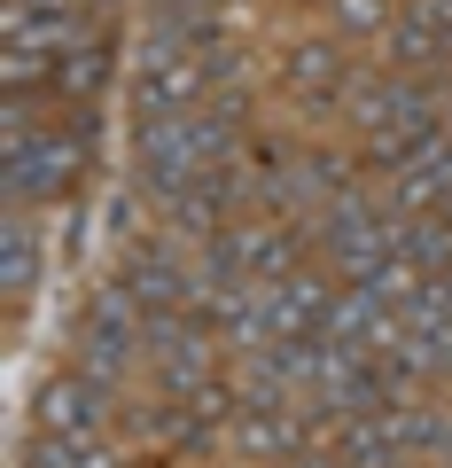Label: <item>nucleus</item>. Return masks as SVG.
Wrapping results in <instances>:
<instances>
[{"label":"nucleus","instance_id":"f8f14e48","mask_svg":"<svg viewBox=\"0 0 452 468\" xmlns=\"http://www.w3.org/2000/svg\"><path fill=\"white\" fill-rule=\"evenodd\" d=\"M242 452H258V461H266V452H297V421H281V414H266V406H258L250 421H242Z\"/></svg>","mask_w":452,"mask_h":468},{"label":"nucleus","instance_id":"7ed1b4c3","mask_svg":"<svg viewBox=\"0 0 452 468\" xmlns=\"http://www.w3.org/2000/svg\"><path fill=\"white\" fill-rule=\"evenodd\" d=\"M125 289L141 297V313H187V266L164 242H133L125 258Z\"/></svg>","mask_w":452,"mask_h":468},{"label":"nucleus","instance_id":"a211bd4d","mask_svg":"<svg viewBox=\"0 0 452 468\" xmlns=\"http://www.w3.org/2000/svg\"><path fill=\"white\" fill-rule=\"evenodd\" d=\"M297 468H328V461H297Z\"/></svg>","mask_w":452,"mask_h":468},{"label":"nucleus","instance_id":"0eeeda50","mask_svg":"<svg viewBox=\"0 0 452 468\" xmlns=\"http://www.w3.org/2000/svg\"><path fill=\"white\" fill-rule=\"evenodd\" d=\"M343 461L352 468H398V437L383 414H352L343 421Z\"/></svg>","mask_w":452,"mask_h":468},{"label":"nucleus","instance_id":"dca6fc26","mask_svg":"<svg viewBox=\"0 0 452 468\" xmlns=\"http://www.w3.org/2000/svg\"><path fill=\"white\" fill-rule=\"evenodd\" d=\"M47 70H55V48H8V86L47 79Z\"/></svg>","mask_w":452,"mask_h":468},{"label":"nucleus","instance_id":"f3484780","mask_svg":"<svg viewBox=\"0 0 452 468\" xmlns=\"http://www.w3.org/2000/svg\"><path fill=\"white\" fill-rule=\"evenodd\" d=\"M335 24L343 32H374L383 24V0H335Z\"/></svg>","mask_w":452,"mask_h":468},{"label":"nucleus","instance_id":"ddd939ff","mask_svg":"<svg viewBox=\"0 0 452 468\" xmlns=\"http://www.w3.org/2000/svg\"><path fill=\"white\" fill-rule=\"evenodd\" d=\"M55 79H63V94H94V86L110 79V55H101L94 39H86V48H70L63 63H55Z\"/></svg>","mask_w":452,"mask_h":468},{"label":"nucleus","instance_id":"f257e3e1","mask_svg":"<svg viewBox=\"0 0 452 468\" xmlns=\"http://www.w3.org/2000/svg\"><path fill=\"white\" fill-rule=\"evenodd\" d=\"M94 156V133H32V141H8V203H32V196H63L70 172Z\"/></svg>","mask_w":452,"mask_h":468},{"label":"nucleus","instance_id":"6ab92c4d","mask_svg":"<svg viewBox=\"0 0 452 468\" xmlns=\"http://www.w3.org/2000/svg\"><path fill=\"white\" fill-rule=\"evenodd\" d=\"M94 8H110V0H94Z\"/></svg>","mask_w":452,"mask_h":468},{"label":"nucleus","instance_id":"423d86ee","mask_svg":"<svg viewBox=\"0 0 452 468\" xmlns=\"http://www.w3.org/2000/svg\"><path fill=\"white\" fill-rule=\"evenodd\" d=\"M445 48H452V39L429 24V8H414V16H398V24H390V63H405V70H429Z\"/></svg>","mask_w":452,"mask_h":468},{"label":"nucleus","instance_id":"1a4fd4ad","mask_svg":"<svg viewBox=\"0 0 452 468\" xmlns=\"http://www.w3.org/2000/svg\"><path fill=\"white\" fill-rule=\"evenodd\" d=\"M133 335H101V328H86V351H79V375H86V383H101V390H110V383H118V375L125 367H133Z\"/></svg>","mask_w":452,"mask_h":468},{"label":"nucleus","instance_id":"9d476101","mask_svg":"<svg viewBox=\"0 0 452 468\" xmlns=\"http://www.w3.org/2000/svg\"><path fill=\"white\" fill-rule=\"evenodd\" d=\"M32 273H39V242H32V227H24V218H8V234H0V289H8V297H24V289H32Z\"/></svg>","mask_w":452,"mask_h":468},{"label":"nucleus","instance_id":"20e7f679","mask_svg":"<svg viewBox=\"0 0 452 468\" xmlns=\"http://www.w3.org/2000/svg\"><path fill=\"white\" fill-rule=\"evenodd\" d=\"M266 304H273V335H297V344H320L328 335V289L312 273H289V282H266Z\"/></svg>","mask_w":452,"mask_h":468},{"label":"nucleus","instance_id":"4468645a","mask_svg":"<svg viewBox=\"0 0 452 468\" xmlns=\"http://www.w3.org/2000/svg\"><path fill=\"white\" fill-rule=\"evenodd\" d=\"M242 70H250V63H242V55L226 48V39H203V79H218L226 94H235V86H242Z\"/></svg>","mask_w":452,"mask_h":468},{"label":"nucleus","instance_id":"2eb2a0df","mask_svg":"<svg viewBox=\"0 0 452 468\" xmlns=\"http://www.w3.org/2000/svg\"><path fill=\"white\" fill-rule=\"evenodd\" d=\"M297 79H304V86L343 79V55H335V48H297Z\"/></svg>","mask_w":452,"mask_h":468},{"label":"nucleus","instance_id":"6e6552de","mask_svg":"<svg viewBox=\"0 0 452 468\" xmlns=\"http://www.w3.org/2000/svg\"><path fill=\"white\" fill-rule=\"evenodd\" d=\"M24 468H110V452H101L94 437H55V430H39L32 445H24Z\"/></svg>","mask_w":452,"mask_h":468},{"label":"nucleus","instance_id":"9b49d317","mask_svg":"<svg viewBox=\"0 0 452 468\" xmlns=\"http://www.w3.org/2000/svg\"><path fill=\"white\" fill-rule=\"evenodd\" d=\"M297 258H304V227H289V234H258L250 282H289V273H297Z\"/></svg>","mask_w":452,"mask_h":468},{"label":"nucleus","instance_id":"39448f33","mask_svg":"<svg viewBox=\"0 0 452 468\" xmlns=\"http://www.w3.org/2000/svg\"><path fill=\"white\" fill-rule=\"evenodd\" d=\"M398 258L414 273H452V218H398Z\"/></svg>","mask_w":452,"mask_h":468},{"label":"nucleus","instance_id":"f03ea898","mask_svg":"<svg viewBox=\"0 0 452 468\" xmlns=\"http://www.w3.org/2000/svg\"><path fill=\"white\" fill-rule=\"evenodd\" d=\"M39 430H55V437H101V421H110V390L101 383H86V375H55L47 390H39Z\"/></svg>","mask_w":452,"mask_h":468}]
</instances>
